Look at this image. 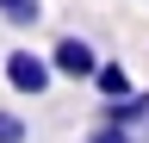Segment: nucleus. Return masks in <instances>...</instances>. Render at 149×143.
<instances>
[{
  "label": "nucleus",
  "instance_id": "423d86ee",
  "mask_svg": "<svg viewBox=\"0 0 149 143\" xmlns=\"http://www.w3.org/2000/svg\"><path fill=\"white\" fill-rule=\"evenodd\" d=\"M31 137V124L19 118V112H0V143H25Z\"/></svg>",
  "mask_w": 149,
  "mask_h": 143
},
{
  "label": "nucleus",
  "instance_id": "6e6552de",
  "mask_svg": "<svg viewBox=\"0 0 149 143\" xmlns=\"http://www.w3.org/2000/svg\"><path fill=\"white\" fill-rule=\"evenodd\" d=\"M143 143H149V124H143Z\"/></svg>",
  "mask_w": 149,
  "mask_h": 143
},
{
  "label": "nucleus",
  "instance_id": "0eeeda50",
  "mask_svg": "<svg viewBox=\"0 0 149 143\" xmlns=\"http://www.w3.org/2000/svg\"><path fill=\"white\" fill-rule=\"evenodd\" d=\"M87 143H137V131H124V124H93Z\"/></svg>",
  "mask_w": 149,
  "mask_h": 143
},
{
  "label": "nucleus",
  "instance_id": "20e7f679",
  "mask_svg": "<svg viewBox=\"0 0 149 143\" xmlns=\"http://www.w3.org/2000/svg\"><path fill=\"white\" fill-rule=\"evenodd\" d=\"M93 87H100V100H118V93H130V68L100 56V68H93Z\"/></svg>",
  "mask_w": 149,
  "mask_h": 143
},
{
  "label": "nucleus",
  "instance_id": "7ed1b4c3",
  "mask_svg": "<svg viewBox=\"0 0 149 143\" xmlns=\"http://www.w3.org/2000/svg\"><path fill=\"white\" fill-rule=\"evenodd\" d=\"M100 124H124V131L149 124V87H130L118 100H100Z\"/></svg>",
  "mask_w": 149,
  "mask_h": 143
},
{
  "label": "nucleus",
  "instance_id": "39448f33",
  "mask_svg": "<svg viewBox=\"0 0 149 143\" xmlns=\"http://www.w3.org/2000/svg\"><path fill=\"white\" fill-rule=\"evenodd\" d=\"M0 19L13 31H31V25H44V0H0Z\"/></svg>",
  "mask_w": 149,
  "mask_h": 143
},
{
  "label": "nucleus",
  "instance_id": "f257e3e1",
  "mask_svg": "<svg viewBox=\"0 0 149 143\" xmlns=\"http://www.w3.org/2000/svg\"><path fill=\"white\" fill-rule=\"evenodd\" d=\"M50 81H56V62L50 56H37V50H6V87L13 93H25V100H37V93H50Z\"/></svg>",
  "mask_w": 149,
  "mask_h": 143
},
{
  "label": "nucleus",
  "instance_id": "f03ea898",
  "mask_svg": "<svg viewBox=\"0 0 149 143\" xmlns=\"http://www.w3.org/2000/svg\"><path fill=\"white\" fill-rule=\"evenodd\" d=\"M50 62H56V75H62V81H93L100 50H93L87 38H74V31H68V38H56V44H50Z\"/></svg>",
  "mask_w": 149,
  "mask_h": 143
}]
</instances>
